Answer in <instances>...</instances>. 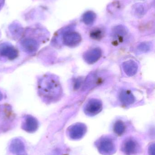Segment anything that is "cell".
I'll list each match as a JSON object with an SVG mask.
<instances>
[{"label": "cell", "instance_id": "1", "mask_svg": "<svg viewBox=\"0 0 155 155\" xmlns=\"http://www.w3.org/2000/svg\"><path fill=\"white\" fill-rule=\"evenodd\" d=\"M40 96L48 101L57 100L62 94L61 84L58 78L53 75H46L41 78L38 84Z\"/></svg>", "mask_w": 155, "mask_h": 155}, {"label": "cell", "instance_id": "2", "mask_svg": "<svg viewBox=\"0 0 155 155\" xmlns=\"http://www.w3.org/2000/svg\"><path fill=\"white\" fill-rule=\"evenodd\" d=\"M97 147L99 152L104 155H111L115 152V145L111 137H102L97 142Z\"/></svg>", "mask_w": 155, "mask_h": 155}, {"label": "cell", "instance_id": "3", "mask_svg": "<svg viewBox=\"0 0 155 155\" xmlns=\"http://www.w3.org/2000/svg\"><path fill=\"white\" fill-rule=\"evenodd\" d=\"M103 109L102 102L99 99L92 98L86 104L84 107L85 113L90 116H93L99 114Z\"/></svg>", "mask_w": 155, "mask_h": 155}, {"label": "cell", "instance_id": "4", "mask_svg": "<svg viewBox=\"0 0 155 155\" xmlns=\"http://www.w3.org/2000/svg\"><path fill=\"white\" fill-rule=\"evenodd\" d=\"M86 132V127L82 123H77L70 127L68 134L72 139L77 140L82 138Z\"/></svg>", "mask_w": 155, "mask_h": 155}, {"label": "cell", "instance_id": "5", "mask_svg": "<svg viewBox=\"0 0 155 155\" xmlns=\"http://www.w3.org/2000/svg\"><path fill=\"white\" fill-rule=\"evenodd\" d=\"M82 41V38L79 34L70 31L66 32L63 36L64 44L70 47L77 46Z\"/></svg>", "mask_w": 155, "mask_h": 155}, {"label": "cell", "instance_id": "6", "mask_svg": "<svg viewBox=\"0 0 155 155\" xmlns=\"http://www.w3.org/2000/svg\"><path fill=\"white\" fill-rule=\"evenodd\" d=\"M102 54V51L99 48L91 49L85 53L83 55L84 60L87 63L93 64L100 59Z\"/></svg>", "mask_w": 155, "mask_h": 155}, {"label": "cell", "instance_id": "7", "mask_svg": "<svg viewBox=\"0 0 155 155\" xmlns=\"http://www.w3.org/2000/svg\"><path fill=\"white\" fill-rule=\"evenodd\" d=\"M38 127L37 120L31 116H27L25 118L22 127L29 133H33L37 130Z\"/></svg>", "mask_w": 155, "mask_h": 155}, {"label": "cell", "instance_id": "8", "mask_svg": "<svg viewBox=\"0 0 155 155\" xmlns=\"http://www.w3.org/2000/svg\"><path fill=\"white\" fill-rule=\"evenodd\" d=\"M103 82L102 78L99 76L97 74L93 73L88 75L86 79L84 84V88L89 89L94 87Z\"/></svg>", "mask_w": 155, "mask_h": 155}, {"label": "cell", "instance_id": "9", "mask_svg": "<svg viewBox=\"0 0 155 155\" xmlns=\"http://www.w3.org/2000/svg\"><path fill=\"white\" fill-rule=\"evenodd\" d=\"M11 152L16 155H24L25 154V147L22 140L15 139L13 140L10 145Z\"/></svg>", "mask_w": 155, "mask_h": 155}, {"label": "cell", "instance_id": "10", "mask_svg": "<svg viewBox=\"0 0 155 155\" xmlns=\"http://www.w3.org/2000/svg\"><path fill=\"white\" fill-rule=\"evenodd\" d=\"M123 68L126 74L129 77L134 76L138 71L137 63L133 60L126 61L123 63Z\"/></svg>", "mask_w": 155, "mask_h": 155}, {"label": "cell", "instance_id": "11", "mask_svg": "<svg viewBox=\"0 0 155 155\" xmlns=\"http://www.w3.org/2000/svg\"><path fill=\"white\" fill-rule=\"evenodd\" d=\"M0 53L2 55L11 60L16 58L18 54L17 51L13 46L6 44L0 45Z\"/></svg>", "mask_w": 155, "mask_h": 155}, {"label": "cell", "instance_id": "12", "mask_svg": "<svg viewBox=\"0 0 155 155\" xmlns=\"http://www.w3.org/2000/svg\"><path fill=\"white\" fill-rule=\"evenodd\" d=\"M137 143L132 139L126 140L123 147V151L127 155L134 154L138 151Z\"/></svg>", "mask_w": 155, "mask_h": 155}, {"label": "cell", "instance_id": "13", "mask_svg": "<svg viewBox=\"0 0 155 155\" xmlns=\"http://www.w3.org/2000/svg\"><path fill=\"white\" fill-rule=\"evenodd\" d=\"M23 49L26 52L33 53L36 51L38 48V43L32 38L25 39L22 43Z\"/></svg>", "mask_w": 155, "mask_h": 155}, {"label": "cell", "instance_id": "14", "mask_svg": "<svg viewBox=\"0 0 155 155\" xmlns=\"http://www.w3.org/2000/svg\"><path fill=\"white\" fill-rule=\"evenodd\" d=\"M119 97L121 102L125 105H129L133 104L135 100L133 95L128 90L122 91L120 94Z\"/></svg>", "mask_w": 155, "mask_h": 155}, {"label": "cell", "instance_id": "15", "mask_svg": "<svg viewBox=\"0 0 155 155\" xmlns=\"http://www.w3.org/2000/svg\"><path fill=\"white\" fill-rule=\"evenodd\" d=\"M127 33V30L124 26H117L115 28L114 31V38L116 40V41H123Z\"/></svg>", "mask_w": 155, "mask_h": 155}, {"label": "cell", "instance_id": "16", "mask_svg": "<svg viewBox=\"0 0 155 155\" xmlns=\"http://www.w3.org/2000/svg\"><path fill=\"white\" fill-rule=\"evenodd\" d=\"M115 133L118 135H122L125 131V126L122 121H117L115 124L114 126Z\"/></svg>", "mask_w": 155, "mask_h": 155}, {"label": "cell", "instance_id": "17", "mask_svg": "<svg viewBox=\"0 0 155 155\" xmlns=\"http://www.w3.org/2000/svg\"><path fill=\"white\" fill-rule=\"evenodd\" d=\"M96 18V15L92 12H87L83 15V21L86 24L93 23Z\"/></svg>", "mask_w": 155, "mask_h": 155}, {"label": "cell", "instance_id": "18", "mask_svg": "<svg viewBox=\"0 0 155 155\" xmlns=\"http://www.w3.org/2000/svg\"><path fill=\"white\" fill-rule=\"evenodd\" d=\"M103 32L100 28H96L93 30L90 34V36L95 40H99L103 37Z\"/></svg>", "mask_w": 155, "mask_h": 155}, {"label": "cell", "instance_id": "19", "mask_svg": "<svg viewBox=\"0 0 155 155\" xmlns=\"http://www.w3.org/2000/svg\"><path fill=\"white\" fill-rule=\"evenodd\" d=\"M139 49L142 51H147L149 49H150V46L147 44L143 43L140 45L139 47Z\"/></svg>", "mask_w": 155, "mask_h": 155}, {"label": "cell", "instance_id": "20", "mask_svg": "<svg viewBox=\"0 0 155 155\" xmlns=\"http://www.w3.org/2000/svg\"><path fill=\"white\" fill-rule=\"evenodd\" d=\"M155 144L153 143L150 145L148 149V153L150 155H155Z\"/></svg>", "mask_w": 155, "mask_h": 155}, {"label": "cell", "instance_id": "21", "mask_svg": "<svg viewBox=\"0 0 155 155\" xmlns=\"http://www.w3.org/2000/svg\"><path fill=\"white\" fill-rule=\"evenodd\" d=\"M4 1L5 0H0V9L2 7L3 5L4 4Z\"/></svg>", "mask_w": 155, "mask_h": 155}, {"label": "cell", "instance_id": "22", "mask_svg": "<svg viewBox=\"0 0 155 155\" xmlns=\"http://www.w3.org/2000/svg\"><path fill=\"white\" fill-rule=\"evenodd\" d=\"M2 93H1V91H0V101L2 100Z\"/></svg>", "mask_w": 155, "mask_h": 155}]
</instances>
